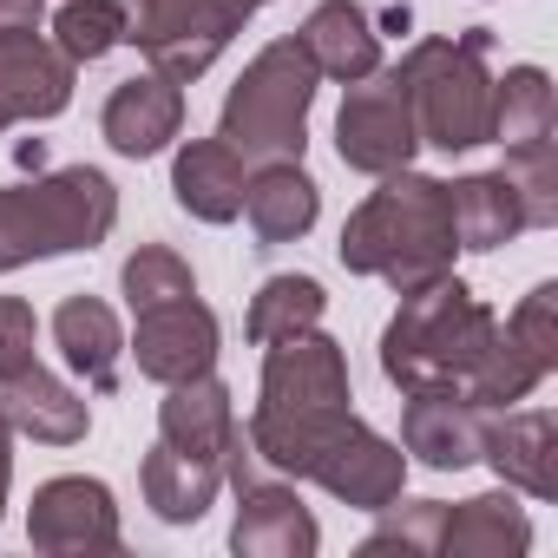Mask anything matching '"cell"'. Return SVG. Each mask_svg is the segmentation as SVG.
I'll use <instances>...</instances> for the list:
<instances>
[{
  "mask_svg": "<svg viewBox=\"0 0 558 558\" xmlns=\"http://www.w3.org/2000/svg\"><path fill=\"white\" fill-rule=\"evenodd\" d=\"M349 355L336 336L323 329H303V336H283L269 342L263 355V388H256V414L243 427L250 453L283 473V480H310V466L323 460V447L355 421L349 408Z\"/></svg>",
  "mask_w": 558,
  "mask_h": 558,
  "instance_id": "1",
  "label": "cell"
},
{
  "mask_svg": "<svg viewBox=\"0 0 558 558\" xmlns=\"http://www.w3.org/2000/svg\"><path fill=\"white\" fill-rule=\"evenodd\" d=\"M453 210H447V184L401 165L381 178V191H368L355 204V217L342 223V269L349 276H381L395 296H414L440 276H453Z\"/></svg>",
  "mask_w": 558,
  "mask_h": 558,
  "instance_id": "2",
  "label": "cell"
},
{
  "mask_svg": "<svg viewBox=\"0 0 558 558\" xmlns=\"http://www.w3.org/2000/svg\"><path fill=\"white\" fill-rule=\"evenodd\" d=\"M112 223H119V191L93 165L34 171V184H0V276L47 256L99 250Z\"/></svg>",
  "mask_w": 558,
  "mask_h": 558,
  "instance_id": "3",
  "label": "cell"
},
{
  "mask_svg": "<svg viewBox=\"0 0 558 558\" xmlns=\"http://www.w3.org/2000/svg\"><path fill=\"white\" fill-rule=\"evenodd\" d=\"M499 316L460 283V276H440V283L401 296L395 323L381 329V375L401 395L421 388H460L466 368L480 362V349L493 342Z\"/></svg>",
  "mask_w": 558,
  "mask_h": 558,
  "instance_id": "4",
  "label": "cell"
},
{
  "mask_svg": "<svg viewBox=\"0 0 558 558\" xmlns=\"http://www.w3.org/2000/svg\"><path fill=\"white\" fill-rule=\"evenodd\" d=\"M493 34H453V40H414L395 66L414 132L434 151H473L493 138V73H486Z\"/></svg>",
  "mask_w": 558,
  "mask_h": 558,
  "instance_id": "5",
  "label": "cell"
},
{
  "mask_svg": "<svg viewBox=\"0 0 558 558\" xmlns=\"http://www.w3.org/2000/svg\"><path fill=\"white\" fill-rule=\"evenodd\" d=\"M316 66L296 40H269L243 80L223 93V119H217V138L243 158V165H283V158H303L310 145V106H316Z\"/></svg>",
  "mask_w": 558,
  "mask_h": 558,
  "instance_id": "6",
  "label": "cell"
},
{
  "mask_svg": "<svg viewBox=\"0 0 558 558\" xmlns=\"http://www.w3.org/2000/svg\"><path fill=\"white\" fill-rule=\"evenodd\" d=\"M125 40L151 60V73L191 86L217 66V53L243 34V14L223 0H119Z\"/></svg>",
  "mask_w": 558,
  "mask_h": 558,
  "instance_id": "7",
  "label": "cell"
},
{
  "mask_svg": "<svg viewBox=\"0 0 558 558\" xmlns=\"http://www.w3.org/2000/svg\"><path fill=\"white\" fill-rule=\"evenodd\" d=\"M421 132H414V112H408V93L395 73H368L349 86L342 112H336V151L349 171L362 178H388L414 158Z\"/></svg>",
  "mask_w": 558,
  "mask_h": 558,
  "instance_id": "8",
  "label": "cell"
},
{
  "mask_svg": "<svg viewBox=\"0 0 558 558\" xmlns=\"http://www.w3.org/2000/svg\"><path fill=\"white\" fill-rule=\"evenodd\" d=\"M27 538L47 558H93V551H119V499L106 480L86 473H60L34 493L27 506Z\"/></svg>",
  "mask_w": 558,
  "mask_h": 558,
  "instance_id": "9",
  "label": "cell"
},
{
  "mask_svg": "<svg viewBox=\"0 0 558 558\" xmlns=\"http://www.w3.org/2000/svg\"><path fill=\"white\" fill-rule=\"evenodd\" d=\"M310 480H316L329 499L355 506V512H381V506L401 499V486H408V453L355 414V421L323 447V460L310 466Z\"/></svg>",
  "mask_w": 558,
  "mask_h": 558,
  "instance_id": "10",
  "label": "cell"
},
{
  "mask_svg": "<svg viewBox=\"0 0 558 558\" xmlns=\"http://www.w3.org/2000/svg\"><path fill=\"white\" fill-rule=\"evenodd\" d=\"M125 349H132L138 375L158 381V388L191 381V375H210V368H217V316H210L197 296L138 310V329H132Z\"/></svg>",
  "mask_w": 558,
  "mask_h": 558,
  "instance_id": "11",
  "label": "cell"
},
{
  "mask_svg": "<svg viewBox=\"0 0 558 558\" xmlns=\"http://www.w3.org/2000/svg\"><path fill=\"white\" fill-rule=\"evenodd\" d=\"M323 545L316 512L290 480H236V519H230V551L243 558H310Z\"/></svg>",
  "mask_w": 558,
  "mask_h": 558,
  "instance_id": "12",
  "label": "cell"
},
{
  "mask_svg": "<svg viewBox=\"0 0 558 558\" xmlns=\"http://www.w3.org/2000/svg\"><path fill=\"white\" fill-rule=\"evenodd\" d=\"M480 460L499 473V486L558 499V421L545 408H493L480 427Z\"/></svg>",
  "mask_w": 558,
  "mask_h": 558,
  "instance_id": "13",
  "label": "cell"
},
{
  "mask_svg": "<svg viewBox=\"0 0 558 558\" xmlns=\"http://www.w3.org/2000/svg\"><path fill=\"white\" fill-rule=\"evenodd\" d=\"M480 427L486 408H473L460 388H421L401 408V453H414L434 473H466L480 466Z\"/></svg>",
  "mask_w": 558,
  "mask_h": 558,
  "instance_id": "14",
  "label": "cell"
},
{
  "mask_svg": "<svg viewBox=\"0 0 558 558\" xmlns=\"http://www.w3.org/2000/svg\"><path fill=\"white\" fill-rule=\"evenodd\" d=\"M73 106V60L34 34H0V112L8 125H40V119H60Z\"/></svg>",
  "mask_w": 558,
  "mask_h": 558,
  "instance_id": "15",
  "label": "cell"
},
{
  "mask_svg": "<svg viewBox=\"0 0 558 558\" xmlns=\"http://www.w3.org/2000/svg\"><path fill=\"white\" fill-rule=\"evenodd\" d=\"M0 414H8L14 434H27V440H40V447H73V440H86V427H93L86 401H80L40 355L0 375Z\"/></svg>",
  "mask_w": 558,
  "mask_h": 558,
  "instance_id": "16",
  "label": "cell"
},
{
  "mask_svg": "<svg viewBox=\"0 0 558 558\" xmlns=\"http://www.w3.org/2000/svg\"><path fill=\"white\" fill-rule=\"evenodd\" d=\"M184 125V86L165 80V73H138L125 86H112L106 112H99V132L119 158H158Z\"/></svg>",
  "mask_w": 558,
  "mask_h": 558,
  "instance_id": "17",
  "label": "cell"
},
{
  "mask_svg": "<svg viewBox=\"0 0 558 558\" xmlns=\"http://www.w3.org/2000/svg\"><path fill=\"white\" fill-rule=\"evenodd\" d=\"M243 217H250V230H256V243H263V250L310 236V230H316V217H323V191H316V178L303 171V158L256 165V171H250V184H243Z\"/></svg>",
  "mask_w": 558,
  "mask_h": 558,
  "instance_id": "18",
  "label": "cell"
},
{
  "mask_svg": "<svg viewBox=\"0 0 558 558\" xmlns=\"http://www.w3.org/2000/svg\"><path fill=\"white\" fill-rule=\"evenodd\" d=\"M296 47L310 53V66H316L323 80H342V86L381 73V34H375V14L355 8V0H323V8L303 21Z\"/></svg>",
  "mask_w": 558,
  "mask_h": 558,
  "instance_id": "19",
  "label": "cell"
},
{
  "mask_svg": "<svg viewBox=\"0 0 558 558\" xmlns=\"http://www.w3.org/2000/svg\"><path fill=\"white\" fill-rule=\"evenodd\" d=\"M243 184H250V165L223 138H191L171 165V197L197 223H236L243 217Z\"/></svg>",
  "mask_w": 558,
  "mask_h": 558,
  "instance_id": "20",
  "label": "cell"
},
{
  "mask_svg": "<svg viewBox=\"0 0 558 558\" xmlns=\"http://www.w3.org/2000/svg\"><path fill=\"white\" fill-rule=\"evenodd\" d=\"M53 349L66 355V368H73L93 395H112V388H119L125 329H119L112 303H99V296H66V303L53 310Z\"/></svg>",
  "mask_w": 558,
  "mask_h": 558,
  "instance_id": "21",
  "label": "cell"
},
{
  "mask_svg": "<svg viewBox=\"0 0 558 558\" xmlns=\"http://www.w3.org/2000/svg\"><path fill=\"white\" fill-rule=\"evenodd\" d=\"M236 434V408H230V388L217 375H191V381H171V395L158 401V440L178 447V453H204V460H223Z\"/></svg>",
  "mask_w": 558,
  "mask_h": 558,
  "instance_id": "22",
  "label": "cell"
},
{
  "mask_svg": "<svg viewBox=\"0 0 558 558\" xmlns=\"http://www.w3.org/2000/svg\"><path fill=\"white\" fill-rule=\"evenodd\" d=\"M525 545H532V519H525V506H519L512 486L460 499L440 519V551L447 558H519Z\"/></svg>",
  "mask_w": 558,
  "mask_h": 558,
  "instance_id": "23",
  "label": "cell"
},
{
  "mask_svg": "<svg viewBox=\"0 0 558 558\" xmlns=\"http://www.w3.org/2000/svg\"><path fill=\"white\" fill-rule=\"evenodd\" d=\"M138 486H145V506L165 519V525H197L217 493H223V460H204V453H178V447H151L145 466H138Z\"/></svg>",
  "mask_w": 558,
  "mask_h": 558,
  "instance_id": "24",
  "label": "cell"
},
{
  "mask_svg": "<svg viewBox=\"0 0 558 558\" xmlns=\"http://www.w3.org/2000/svg\"><path fill=\"white\" fill-rule=\"evenodd\" d=\"M447 210H453V243L460 250H499L525 230L519 197L499 171H473V178L447 184Z\"/></svg>",
  "mask_w": 558,
  "mask_h": 558,
  "instance_id": "25",
  "label": "cell"
},
{
  "mask_svg": "<svg viewBox=\"0 0 558 558\" xmlns=\"http://www.w3.org/2000/svg\"><path fill=\"white\" fill-rule=\"evenodd\" d=\"M551 125H558V86L545 66H512L506 80H493V138L499 145L551 138Z\"/></svg>",
  "mask_w": 558,
  "mask_h": 558,
  "instance_id": "26",
  "label": "cell"
},
{
  "mask_svg": "<svg viewBox=\"0 0 558 558\" xmlns=\"http://www.w3.org/2000/svg\"><path fill=\"white\" fill-rule=\"evenodd\" d=\"M323 310H329V296H323L316 276H269V283L250 296L243 336H250L256 349H269V342H283V336L316 329V323H323Z\"/></svg>",
  "mask_w": 558,
  "mask_h": 558,
  "instance_id": "27",
  "label": "cell"
},
{
  "mask_svg": "<svg viewBox=\"0 0 558 558\" xmlns=\"http://www.w3.org/2000/svg\"><path fill=\"white\" fill-rule=\"evenodd\" d=\"M538 381H545V368H538V362L506 336V323H499V329H493V342L480 349V362L466 368L460 395H466L473 408H486V414H493V408H519Z\"/></svg>",
  "mask_w": 558,
  "mask_h": 558,
  "instance_id": "28",
  "label": "cell"
},
{
  "mask_svg": "<svg viewBox=\"0 0 558 558\" xmlns=\"http://www.w3.org/2000/svg\"><path fill=\"white\" fill-rule=\"evenodd\" d=\"M499 178L512 184L525 230H551V223H558V138H525V145H506Z\"/></svg>",
  "mask_w": 558,
  "mask_h": 558,
  "instance_id": "29",
  "label": "cell"
},
{
  "mask_svg": "<svg viewBox=\"0 0 558 558\" xmlns=\"http://www.w3.org/2000/svg\"><path fill=\"white\" fill-rule=\"evenodd\" d=\"M119 290H125V303H132V316H138V310L197 296V276H191V263H184L171 243H138V250L125 256V269H119Z\"/></svg>",
  "mask_w": 558,
  "mask_h": 558,
  "instance_id": "30",
  "label": "cell"
},
{
  "mask_svg": "<svg viewBox=\"0 0 558 558\" xmlns=\"http://www.w3.org/2000/svg\"><path fill=\"white\" fill-rule=\"evenodd\" d=\"M119 40H125V14H119V0H66V8L53 14V47H60L73 66L106 60Z\"/></svg>",
  "mask_w": 558,
  "mask_h": 558,
  "instance_id": "31",
  "label": "cell"
},
{
  "mask_svg": "<svg viewBox=\"0 0 558 558\" xmlns=\"http://www.w3.org/2000/svg\"><path fill=\"white\" fill-rule=\"evenodd\" d=\"M440 519H447V499H388L381 506V525L362 538V551H440Z\"/></svg>",
  "mask_w": 558,
  "mask_h": 558,
  "instance_id": "32",
  "label": "cell"
},
{
  "mask_svg": "<svg viewBox=\"0 0 558 558\" xmlns=\"http://www.w3.org/2000/svg\"><path fill=\"white\" fill-rule=\"evenodd\" d=\"M506 336L551 375V368H558V283H538V290L506 316Z\"/></svg>",
  "mask_w": 558,
  "mask_h": 558,
  "instance_id": "33",
  "label": "cell"
},
{
  "mask_svg": "<svg viewBox=\"0 0 558 558\" xmlns=\"http://www.w3.org/2000/svg\"><path fill=\"white\" fill-rule=\"evenodd\" d=\"M47 0H0V34H34Z\"/></svg>",
  "mask_w": 558,
  "mask_h": 558,
  "instance_id": "34",
  "label": "cell"
},
{
  "mask_svg": "<svg viewBox=\"0 0 558 558\" xmlns=\"http://www.w3.org/2000/svg\"><path fill=\"white\" fill-rule=\"evenodd\" d=\"M8 486H14V427L0 414V512H8Z\"/></svg>",
  "mask_w": 558,
  "mask_h": 558,
  "instance_id": "35",
  "label": "cell"
},
{
  "mask_svg": "<svg viewBox=\"0 0 558 558\" xmlns=\"http://www.w3.org/2000/svg\"><path fill=\"white\" fill-rule=\"evenodd\" d=\"M14 158H21V165H27V171H40V165H47V145H40V138H34V145H21V151H14Z\"/></svg>",
  "mask_w": 558,
  "mask_h": 558,
  "instance_id": "36",
  "label": "cell"
},
{
  "mask_svg": "<svg viewBox=\"0 0 558 558\" xmlns=\"http://www.w3.org/2000/svg\"><path fill=\"white\" fill-rule=\"evenodd\" d=\"M223 8H236V14H243V21H250V14H256V8H269V0H223Z\"/></svg>",
  "mask_w": 558,
  "mask_h": 558,
  "instance_id": "37",
  "label": "cell"
},
{
  "mask_svg": "<svg viewBox=\"0 0 558 558\" xmlns=\"http://www.w3.org/2000/svg\"><path fill=\"white\" fill-rule=\"evenodd\" d=\"M0 132H8V112H0Z\"/></svg>",
  "mask_w": 558,
  "mask_h": 558,
  "instance_id": "38",
  "label": "cell"
}]
</instances>
